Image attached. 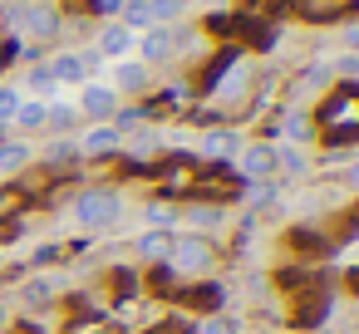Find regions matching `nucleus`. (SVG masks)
Segmentation results:
<instances>
[{
    "mask_svg": "<svg viewBox=\"0 0 359 334\" xmlns=\"http://www.w3.org/2000/svg\"><path fill=\"white\" fill-rule=\"evenodd\" d=\"M310 118H315V133L325 138V148L354 143L359 138V84H334V94Z\"/></svg>",
    "mask_w": 359,
    "mask_h": 334,
    "instance_id": "1",
    "label": "nucleus"
},
{
    "mask_svg": "<svg viewBox=\"0 0 359 334\" xmlns=\"http://www.w3.org/2000/svg\"><path fill=\"white\" fill-rule=\"evenodd\" d=\"M69 211H74L79 226H89V231H109V226L123 221L128 202H123V192H114V187H84V192L69 202Z\"/></svg>",
    "mask_w": 359,
    "mask_h": 334,
    "instance_id": "2",
    "label": "nucleus"
},
{
    "mask_svg": "<svg viewBox=\"0 0 359 334\" xmlns=\"http://www.w3.org/2000/svg\"><path fill=\"white\" fill-rule=\"evenodd\" d=\"M168 265L187 280H207L217 270V241L202 236V231H187V236H172V251H168Z\"/></svg>",
    "mask_w": 359,
    "mask_h": 334,
    "instance_id": "3",
    "label": "nucleus"
},
{
    "mask_svg": "<svg viewBox=\"0 0 359 334\" xmlns=\"http://www.w3.org/2000/svg\"><path fill=\"white\" fill-rule=\"evenodd\" d=\"M11 20L30 35V40H55L65 30V11H60V0H25V6L11 11Z\"/></svg>",
    "mask_w": 359,
    "mask_h": 334,
    "instance_id": "4",
    "label": "nucleus"
},
{
    "mask_svg": "<svg viewBox=\"0 0 359 334\" xmlns=\"http://www.w3.org/2000/svg\"><path fill=\"white\" fill-rule=\"evenodd\" d=\"M74 109H79V118H89V123H114V113L123 109V99L114 94V84H104V79H89V84H79V99H74Z\"/></svg>",
    "mask_w": 359,
    "mask_h": 334,
    "instance_id": "5",
    "label": "nucleus"
},
{
    "mask_svg": "<svg viewBox=\"0 0 359 334\" xmlns=\"http://www.w3.org/2000/svg\"><path fill=\"white\" fill-rule=\"evenodd\" d=\"M290 11L305 25H344L359 11V0H290Z\"/></svg>",
    "mask_w": 359,
    "mask_h": 334,
    "instance_id": "6",
    "label": "nucleus"
},
{
    "mask_svg": "<svg viewBox=\"0 0 359 334\" xmlns=\"http://www.w3.org/2000/svg\"><path fill=\"white\" fill-rule=\"evenodd\" d=\"M138 60L153 69V64H172L177 60V30L172 25H153L138 35Z\"/></svg>",
    "mask_w": 359,
    "mask_h": 334,
    "instance_id": "7",
    "label": "nucleus"
},
{
    "mask_svg": "<svg viewBox=\"0 0 359 334\" xmlns=\"http://www.w3.org/2000/svg\"><path fill=\"white\" fill-rule=\"evenodd\" d=\"M236 172L246 182L276 177V143H246V148H236Z\"/></svg>",
    "mask_w": 359,
    "mask_h": 334,
    "instance_id": "8",
    "label": "nucleus"
},
{
    "mask_svg": "<svg viewBox=\"0 0 359 334\" xmlns=\"http://www.w3.org/2000/svg\"><path fill=\"white\" fill-rule=\"evenodd\" d=\"M94 50L104 55V64H114V60H133V55H138V35H133L128 25H118V20H109V25L99 30V40H94Z\"/></svg>",
    "mask_w": 359,
    "mask_h": 334,
    "instance_id": "9",
    "label": "nucleus"
},
{
    "mask_svg": "<svg viewBox=\"0 0 359 334\" xmlns=\"http://www.w3.org/2000/svg\"><path fill=\"white\" fill-rule=\"evenodd\" d=\"M118 148H123V133H118L114 123H89V128L79 133V143H74L79 158H114Z\"/></svg>",
    "mask_w": 359,
    "mask_h": 334,
    "instance_id": "10",
    "label": "nucleus"
},
{
    "mask_svg": "<svg viewBox=\"0 0 359 334\" xmlns=\"http://www.w3.org/2000/svg\"><path fill=\"white\" fill-rule=\"evenodd\" d=\"M109 84H114L118 99H123V94H148V89H153V69H148L138 55H133V60H114V79H109Z\"/></svg>",
    "mask_w": 359,
    "mask_h": 334,
    "instance_id": "11",
    "label": "nucleus"
},
{
    "mask_svg": "<svg viewBox=\"0 0 359 334\" xmlns=\"http://www.w3.org/2000/svg\"><path fill=\"white\" fill-rule=\"evenodd\" d=\"M280 138H285L290 148H305V143H315V118H310L305 109L285 104V109H280Z\"/></svg>",
    "mask_w": 359,
    "mask_h": 334,
    "instance_id": "12",
    "label": "nucleus"
},
{
    "mask_svg": "<svg viewBox=\"0 0 359 334\" xmlns=\"http://www.w3.org/2000/svg\"><path fill=\"white\" fill-rule=\"evenodd\" d=\"M133 251L148 260V265H168V251H172V231H143L133 241Z\"/></svg>",
    "mask_w": 359,
    "mask_h": 334,
    "instance_id": "13",
    "label": "nucleus"
},
{
    "mask_svg": "<svg viewBox=\"0 0 359 334\" xmlns=\"http://www.w3.org/2000/svg\"><path fill=\"white\" fill-rule=\"evenodd\" d=\"M182 216H187V221H192V226H197V231L207 236V231H222V216H226V211H222L217 202H192V207H187Z\"/></svg>",
    "mask_w": 359,
    "mask_h": 334,
    "instance_id": "14",
    "label": "nucleus"
},
{
    "mask_svg": "<svg viewBox=\"0 0 359 334\" xmlns=\"http://www.w3.org/2000/svg\"><path fill=\"white\" fill-rule=\"evenodd\" d=\"M118 25H128L133 35L153 30V11H148V0H123V6H118Z\"/></svg>",
    "mask_w": 359,
    "mask_h": 334,
    "instance_id": "15",
    "label": "nucleus"
},
{
    "mask_svg": "<svg viewBox=\"0 0 359 334\" xmlns=\"http://www.w3.org/2000/svg\"><path fill=\"white\" fill-rule=\"evenodd\" d=\"M79 123V109L69 104V99H50V109H45V128H55V133H69Z\"/></svg>",
    "mask_w": 359,
    "mask_h": 334,
    "instance_id": "16",
    "label": "nucleus"
},
{
    "mask_svg": "<svg viewBox=\"0 0 359 334\" xmlns=\"http://www.w3.org/2000/svg\"><path fill=\"white\" fill-rule=\"evenodd\" d=\"M236 148H241V138H236V133H226V128H217V133H207V138H202V153H207V158H217V162L236 158Z\"/></svg>",
    "mask_w": 359,
    "mask_h": 334,
    "instance_id": "17",
    "label": "nucleus"
},
{
    "mask_svg": "<svg viewBox=\"0 0 359 334\" xmlns=\"http://www.w3.org/2000/svg\"><path fill=\"white\" fill-rule=\"evenodd\" d=\"M276 172H285V177H305V172H310V158H305V148H290V143H280V148H276Z\"/></svg>",
    "mask_w": 359,
    "mask_h": 334,
    "instance_id": "18",
    "label": "nucleus"
},
{
    "mask_svg": "<svg viewBox=\"0 0 359 334\" xmlns=\"http://www.w3.org/2000/svg\"><path fill=\"white\" fill-rule=\"evenodd\" d=\"M55 94H60V84H55L50 64H35L30 79H25V99H55Z\"/></svg>",
    "mask_w": 359,
    "mask_h": 334,
    "instance_id": "19",
    "label": "nucleus"
},
{
    "mask_svg": "<svg viewBox=\"0 0 359 334\" xmlns=\"http://www.w3.org/2000/svg\"><path fill=\"white\" fill-rule=\"evenodd\" d=\"M45 109H50V99H25L11 128H20V133H35V128H45Z\"/></svg>",
    "mask_w": 359,
    "mask_h": 334,
    "instance_id": "20",
    "label": "nucleus"
},
{
    "mask_svg": "<svg viewBox=\"0 0 359 334\" xmlns=\"http://www.w3.org/2000/svg\"><path fill=\"white\" fill-rule=\"evenodd\" d=\"M30 162V143H20V138H11V143H0V177H11V172H20Z\"/></svg>",
    "mask_w": 359,
    "mask_h": 334,
    "instance_id": "21",
    "label": "nucleus"
},
{
    "mask_svg": "<svg viewBox=\"0 0 359 334\" xmlns=\"http://www.w3.org/2000/svg\"><path fill=\"white\" fill-rule=\"evenodd\" d=\"M20 104H25V89H20V84H0V133L15 123Z\"/></svg>",
    "mask_w": 359,
    "mask_h": 334,
    "instance_id": "22",
    "label": "nucleus"
},
{
    "mask_svg": "<svg viewBox=\"0 0 359 334\" xmlns=\"http://www.w3.org/2000/svg\"><path fill=\"white\" fill-rule=\"evenodd\" d=\"M148 11H153V25H177L187 0H148Z\"/></svg>",
    "mask_w": 359,
    "mask_h": 334,
    "instance_id": "23",
    "label": "nucleus"
},
{
    "mask_svg": "<svg viewBox=\"0 0 359 334\" xmlns=\"http://www.w3.org/2000/svg\"><path fill=\"white\" fill-rule=\"evenodd\" d=\"M143 216H148V231H172V221H177V211L168 202H148Z\"/></svg>",
    "mask_w": 359,
    "mask_h": 334,
    "instance_id": "24",
    "label": "nucleus"
},
{
    "mask_svg": "<svg viewBox=\"0 0 359 334\" xmlns=\"http://www.w3.org/2000/svg\"><path fill=\"white\" fill-rule=\"evenodd\" d=\"M271 197H276V177H266V182H246V187H241V202H246V207H266Z\"/></svg>",
    "mask_w": 359,
    "mask_h": 334,
    "instance_id": "25",
    "label": "nucleus"
},
{
    "mask_svg": "<svg viewBox=\"0 0 359 334\" xmlns=\"http://www.w3.org/2000/svg\"><path fill=\"white\" fill-rule=\"evenodd\" d=\"M55 295H60V280H50V275H40V280L25 285V300H30V305H50Z\"/></svg>",
    "mask_w": 359,
    "mask_h": 334,
    "instance_id": "26",
    "label": "nucleus"
},
{
    "mask_svg": "<svg viewBox=\"0 0 359 334\" xmlns=\"http://www.w3.org/2000/svg\"><path fill=\"white\" fill-rule=\"evenodd\" d=\"M192 334H236V319H226V314H202Z\"/></svg>",
    "mask_w": 359,
    "mask_h": 334,
    "instance_id": "27",
    "label": "nucleus"
},
{
    "mask_svg": "<svg viewBox=\"0 0 359 334\" xmlns=\"http://www.w3.org/2000/svg\"><path fill=\"white\" fill-rule=\"evenodd\" d=\"M84 6H89L94 15H118V6H123V0H84Z\"/></svg>",
    "mask_w": 359,
    "mask_h": 334,
    "instance_id": "28",
    "label": "nucleus"
},
{
    "mask_svg": "<svg viewBox=\"0 0 359 334\" xmlns=\"http://www.w3.org/2000/svg\"><path fill=\"white\" fill-rule=\"evenodd\" d=\"M344 182H349V187H354V192H359V158H354V162H349V167H344Z\"/></svg>",
    "mask_w": 359,
    "mask_h": 334,
    "instance_id": "29",
    "label": "nucleus"
},
{
    "mask_svg": "<svg viewBox=\"0 0 359 334\" xmlns=\"http://www.w3.org/2000/svg\"><path fill=\"white\" fill-rule=\"evenodd\" d=\"M344 45H349V50H359V25H349V30H344Z\"/></svg>",
    "mask_w": 359,
    "mask_h": 334,
    "instance_id": "30",
    "label": "nucleus"
},
{
    "mask_svg": "<svg viewBox=\"0 0 359 334\" xmlns=\"http://www.w3.org/2000/svg\"><path fill=\"white\" fill-rule=\"evenodd\" d=\"M6 329H11V305L0 300V334H6Z\"/></svg>",
    "mask_w": 359,
    "mask_h": 334,
    "instance_id": "31",
    "label": "nucleus"
}]
</instances>
